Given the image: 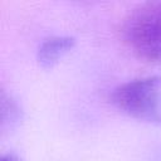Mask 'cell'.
I'll use <instances>...</instances> for the list:
<instances>
[{
	"label": "cell",
	"instance_id": "cell-1",
	"mask_svg": "<svg viewBox=\"0 0 161 161\" xmlns=\"http://www.w3.org/2000/svg\"><path fill=\"white\" fill-rule=\"evenodd\" d=\"M111 102L119 111L143 122L161 126V78L143 77L113 89Z\"/></svg>",
	"mask_w": 161,
	"mask_h": 161
},
{
	"label": "cell",
	"instance_id": "cell-2",
	"mask_svg": "<svg viewBox=\"0 0 161 161\" xmlns=\"http://www.w3.org/2000/svg\"><path fill=\"white\" fill-rule=\"evenodd\" d=\"M123 36L138 57L161 62V1L136 8L125 21Z\"/></svg>",
	"mask_w": 161,
	"mask_h": 161
},
{
	"label": "cell",
	"instance_id": "cell-3",
	"mask_svg": "<svg viewBox=\"0 0 161 161\" xmlns=\"http://www.w3.org/2000/svg\"><path fill=\"white\" fill-rule=\"evenodd\" d=\"M75 44V39L73 36L67 35H55L45 39L38 49L36 59L38 63L48 69L55 65L70 49H73Z\"/></svg>",
	"mask_w": 161,
	"mask_h": 161
},
{
	"label": "cell",
	"instance_id": "cell-4",
	"mask_svg": "<svg viewBox=\"0 0 161 161\" xmlns=\"http://www.w3.org/2000/svg\"><path fill=\"white\" fill-rule=\"evenodd\" d=\"M23 121V109L19 102L5 91L0 96V130L1 133L13 132Z\"/></svg>",
	"mask_w": 161,
	"mask_h": 161
},
{
	"label": "cell",
	"instance_id": "cell-5",
	"mask_svg": "<svg viewBox=\"0 0 161 161\" xmlns=\"http://www.w3.org/2000/svg\"><path fill=\"white\" fill-rule=\"evenodd\" d=\"M0 161H20V158L15 153H6V155H3L1 156V160Z\"/></svg>",
	"mask_w": 161,
	"mask_h": 161
},
{
	"label": "cell",
	"instance_id": "cell-6",
	"mask_svg": "<svg viewBox=\"0 0 161 161\" xmlns=\"http://www.w3.org/2000/svg\"><path fill=\"white\" fill-rule=\"evenodd\" d=\"M157 161H161V155H160V157L157 158Z\"/></svg>",
	"mask_w": 161,
	"mask_h": 161
}]
</instances>
